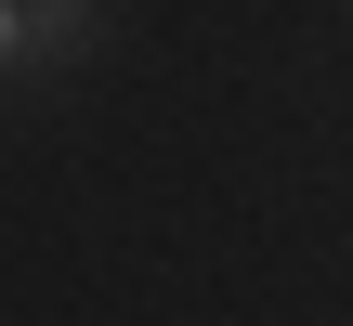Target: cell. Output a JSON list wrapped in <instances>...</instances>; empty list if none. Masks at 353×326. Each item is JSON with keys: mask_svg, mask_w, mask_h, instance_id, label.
I'll return each instance as SVG.
<instances>
[{"mask_svg": "<svg viewBox=\"0 0 353 326\" xmlns=\"http://www.w3.org/2000/svg\"><path fill=\"white\" fill-rule=\"evenodd\" d=\"M26 52H39V13H26V0H0V78H13Z\"/></svg>", "mask_w": 353, "mask_h": 326, "instance_id": "cell-1", "label": "cell"}]
</instances>
